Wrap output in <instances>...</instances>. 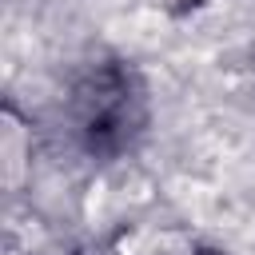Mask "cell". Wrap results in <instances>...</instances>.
Segmentation results:
<instances>
[{
	"mask_svg": "<svg viewBox=\"0 0 255 255\" xmlns=\"http://www.w3.org/2000/svg\"><path fill=\"white\" fill-rule=\"evenodd\" d=\"M68 120H72V131L84 143V151L112 159V155L128 151L147 124L143 88L128 68L100 64L72 88Z\"/></svg>",
	"mask_w": 255,
	"mask_h": 255,
	"instance_id": "6da1fadb",
	"label": "cell"
}]
</instances>
